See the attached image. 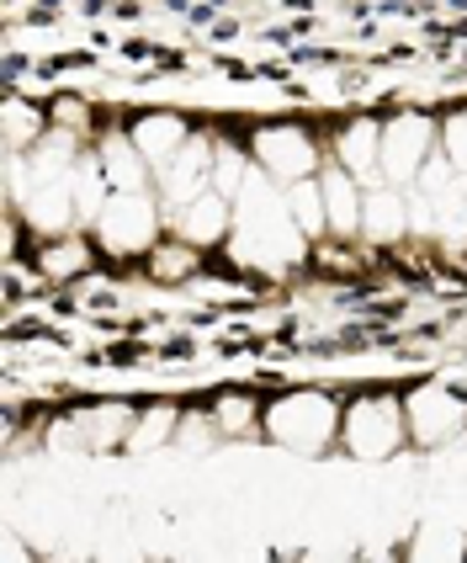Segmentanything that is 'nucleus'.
Segmentation results:
<instances>
[{"instance_id": "obj_1", "label": "nucleus", "mask_w": 467, "mask_h": 563, "mask_svg": "<svg viewBox=\"0 0 467 563\" xmlns=\"http://www.w3.org/2000/svg\"><path fill=\"white\" fill-rule=\"evenodd\" d=\"M341 409L345 399L324 394V388H287L266 405L260 431L298 457H324L341 446Z\"/></svg>"}, {"instance_id": "obj_2", "label": "nucleus", "mask_w": 467, "mask_h": 563, "mask_svg": "<svg viewBox=\"0 0 467 563\" xmlns=\"http://www.w3.org/2000/svg\"><path fill=\"white\" fill-rule=\"evenodd\" d=\"M409 446V409L404 394H356L341 409V446L356 463H393Z\"/></svg>"}, {"instance_id": "obj_3", "label": "nucleus", "mask_w": 467, "mask_h": 563, "mask_svg": "<svg viewBox=\"0 0 467 563\" xmlns=\"http://www.w3.org/2000/svg\"><path fill=\"white\" fill-rule=\"evenodd\" d=\"M165 202L159 191H112V202L101 208V219L91 223L96 245L107 261H138L165 240Z\"/></svg>"}, {"instance_id": "obj_4", "label": "nucleus", "mask_w": 467, "mask_h": 563, "mask_svg": "<svg viewBox=\"0 0 467 563\" xmlns=\"http://www.w3.org/2000/svg\"><path fill=\"white\" fill-rule=\"evenodd\" d=\"M245 144H249V159H255L266 176H277L281 187L298 181V176H319V170H324V144L313 139V128L292 123V118L249 128Z\"/></svg>"}, {"instance_id": "obj_5", "label": "nucleus", "mask_w": 467, "mask_h": 563, "mask_svg": "<svg viewBox=\"0 0 467 563\" xmlns=\"http://www.w3.org/2000/svg\"><path fill=\"white\" fill-rule=\"evenodd\" d=\"M404 409H409V441H414V452H441V446L463 441L467 394L463 388H452V377H436V383L409 388Z\"/></svg>"}, {"instance_id": "obj_6", "label": "nucleus", "mask_w": 467, "mask_h": 563, "mask_svg": "<svg viewBox=\"0 0 467 563\" xmlns=\"http://www.w3.org/2000/svg\"><path fill=\"white\" fill-rule=\"evenodd\" d=\"M436 155V118L420 112V107H404L393 118H382V159H377V181H393V187H409L420 181L425 159Z\"/></svg>"}, {"instance_id": "obj_7", "label": "nucleus", "mask_w": 467, "mask_h": 563, "mask_svg": "<svg viewBox=\"0 0 467 563\" xmlns=\"http://www.w3.org/2000/svg\"><path fill=\"white\" fill-rule=\"evenodd\" d=\"M213 155H219V133H191L187 139V150L170 159L165 170H159V202H165V219L176 213V208H187L197 191H208L213 187Z\"/></svg>"}, {"instance_id": "obj_8", "label": "nucleus", "mask_w": 467, "mask_h": 563, "mask_svg": "<svg viewBox=\"0 0 467 563\" xmlns=\"http://www.w3.org/2000/svg\"><path fill=\"white\" fill-rule=\"evenodd\" d=\"M234 223H240V208H234V197H223V191H197L187 208H176L170 213V234H181L191 240L197 251H223L229 245V234H234Z\"/></svg>"}, {"instance_id": "obj_9", "label": "nucleus", "mask_w": 467, "mask_h": 563, "mask_svg": "<svg viewBox=\"0 0 467 563\" xmlns=\"http://www.w3.org/2000/svg\"><path fill=\"white\" fill-rule=\"evenodd\" d=\"M16 213L27 223L32 240H54V234H69L80 223V208H75V187L69 176H37L27 187V197L16 202Z\"/></svg>"}, {"instance_id": "obj_10", "label": "nucleus", "mask_w": 467, "mask_h": 563, "mask_svg": "<svg viewBox=\"0 0 467 563\" xmlns=\"http://www.w3.org/2000/svg\"><path fill=\"white\" fill-rule=\"evenodd\" d=\"M404 234H414V197L404 187H393V181H377L367 187V213H362V240L377 245V251H388V245H399Z\"/></svg>"}, {"instance_id": "obj_11", "label": "nucleus", "mask_w": 467, "mask_h": 563, "mask_svg": "<svg viewBox=\"0 0 467 563\" xmlns=\"http://www.w3.org/2000/svg\"><path fill=\"white\" fill-rule=\"evenodd\" d=\"M324 208H330V240H362V213H367V181L351 176L345 165L324 159Z\"/></svg>"}, {"instance_id": "obj_12", "label": "nucleus", "mask_w": 467, "mask_h": 563, "mask_svg": "<svg viewBox=\"0 0 467 563\" xmlns=\"http://www.w3.org/2000/svg\"><path fill=\"white\" fill-rule=\"evenodd\" d=\"M96 255H101L96 234H80V229L54 234V240H32V266H37V277H48V282L91 277Z\"/></svg>"}, {"instance_id": "obj_13", "label": "nucleus", "mask_w": 467, "mask_h": 563, "mask_svg": "<svg viewBox=\"0 0 467 563\" xmlns=\"http://www.w3.org/2000/svg\"><path fill=\"white\" fill-rule=\"evenodd\" d=\"M96 159H101V170H107V181L112 191H155V165L144 159V150L133 144V133L123 128H112V133H101V144H96Z\"/></svg>"}, {"instance_id": "obj_14", "label": "nucleus", "mask_w": 467, "mask_h": 563, "mask_svg": "<svg viewBox=\"0 0 467 563\" xmlns=\"http://www.w3.org/2000/svg\"><path fill=\"white\" fill-rule=\"evenodd\" d=\"M330 159H335V165H345L351 176H362V181L373 187V181H377V159H382V118L362 112V118L341 123L335 144H330Z\"/></svg>"}, {"instance_id": "obj_15", "label": "nucleus", "mask_w": 467, "mask_h": 563, "mask_svg": "<svg viewBox=\"0 0 467 563\" xmlns=\"http://www.w3.org/2000/svg\"><path fill=\"white\" fill-rule=\"evenodd\" d=\"M127 133H133V144L144 150V159L155 165V176H159V170H165L170 159L187 150V139L197 133V128H191L181 112H144V118L127 128Z\"/></svg>"}, {"instance_id": "obj_16", "label": "nucleus", "mask_w": 467, "mask_h": 563, "mask_svg": "<svg viewBox=\"0 0 467 563\" xmlns=\"http://www.w3.org/2000/svg\"><path fill=\"white\" fill-rule=\"evenodd\" d=\"M75 415H80V431H86L91 452H127L133 420H138L133 405H123V399H96V405H80Z\"/></svg>"}, {"instance_id": "obj_17", "label": "nucleus", "mask_w": 467, "mask_h": 563, "mask_svg": "<svg viewBox=\"0 0 467 563\" xmlns=\"http://www.w3.org/2000/svg\"><path fill=\"white\" fill-rule=\"evenodd\" d=\"M144 266H149V282L155 287H187L197 272H202V251L181 240V234H165L155 251L144 255Z\"/></svg>"}, {"instance_id": "obj_18", "label": "nucleus", "mask_w": 467, "mask_h": 563, "mask_svg": "<svg viewBox=\"0 0 467 563\" xmlns=\"http://www.w3.org/2000/svg\"><path fill=\"white\" fill-rule=\"evenodd\" d=\"M287 213H292V223L303 229L309 245L330 240V208H324V181H319V176L287 181Z\"/></svg>"}, {"instance_id": "obj_19", "label": "nucleus", "mask_w": 467, "mask_h": 563, "mask_svg": "<svg viewBox=\"0 0 467 563\" xmlns=\"http://www.w3.org/2000/svg\"><path fill=\"white\" fill-rule=\"evenodd\" d=\"M48 112L37 107V101H22V96H11L5 107H0V144H5V155H27L32 144L48 133Z\"/></svg>"}, {"instance_id": "obj_20", "label": "nucleus", "mask_w": 467, "mask_h": 563, "mask_svg": "<svg viewBox=\"0 0 467 563\" xmlns=\"http://www.w3.org/2000/svg\"><path fill=\"white\" fill-rule=\"evenodd\" d=\"M69 187H75V208H80V229H91L101 219V208L112 202V181H107V170H101V159L80 155V165L69 170Z\"/></svg>"}, {"instance_id": "obj_21", "label": "nucleus", "mask_w": 467, "mask_h": 563, "mask_svg": "<svg viewBox=\"0 0 467 563\" xmlns=\"http://www.w3.org/2000/svg\"><path fill=\"white\" fill-rule=\"evenodd\" d=\"M223 426L219 415H213V405H187L181 409V426H176V452H187V457H208V452H219L223 446Z\"/></svg>"}, {"instance_id": "obj_22", "label": "nucleus", "mask_w": 467, "mask_h": 563, "mask_svg": "<svg viewBox=\"0 0 467 563\" xmlns=\"http://www.w3.org/2000/svg\"><path fill=\"white\" fill-rule=\"evenodd\" d=\"M176 426H181V405H144L138 420H133L127 452H133V457H149L159 446H170V441H176Z\"/></svg>"}, {"instance_id": "obj_23", "label": "nucleus", "mask_w": 467, "mask_h": 563, "mask_svg": "<svg viewBox=\"0 0 467 563\" xmlns=\"http://www.w3.org/2000/svg\"><path fill=\"white\" fill-rule=\"evenodd\" d=\"M213 415H219L223 437L229 441H245L249 431H260V420H266V405L249 394V388H223L219 399H213Z\"/></svg>"}, {"instance_id": "obj_24", "label": "nucleus", "mask_w": 467, "mask_h": 563, "mask_svg": "<svg viewBox=\"0 0 467 563\" xmlns=\"http://www.w3.org/2000/svg\"><path fill=\"white\" fill-rule=\"evenodd\" d=\"M436 150L467 176V107H446L436 118Z\"/></svg>"}, {"instance_id": "obj_25", "label": "nucleus", "mask_w": 467, "mask_h": 563, "mask_svg": "<svg viewBox=\"0 0 467 563\" xmlns=\"http://www.w3.org/2000/svg\"><path fill=\"white\" fill-rule=\"evenodd\" d=\"M48 123L69 128V133H80V139H86V133H91V107H86L80 96H59V101L48 107Z\"/></svg>"}]
</instances>
